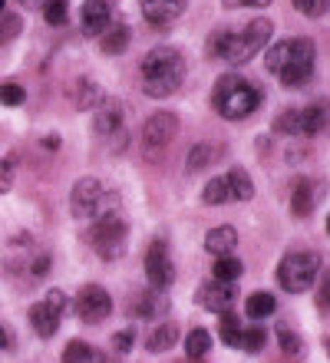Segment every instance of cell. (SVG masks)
<instances>
[{
    "instance_id": "obj_5",
    "label": "cell",
    "mask_w": 330,
    "mask_h": 363,
    "mask_svg": "<svg viewBox=\"0 0 330 363\" xmlns=\"http://www.w3.org/2000/svg\"><path fill=\"white\" fill-rule=\"evenodd\" d=\"M317 271H321V255H314V251H291L277 264V284L287 294H304L317 281Z\"/></svg>"
},
{
    "instance_id": "obj_11",
    "label": "cell",
    "mask_w": 330,
    "mask_h": 363,
    "mask_svg": "<svg viewBox=\"0 0 330 363\" xmlns=\"http://www.w3.org/2000/svg\"><path fill=\"white\" fill-rule=\"evenodd\" d=\"M195 301L202 311H211V314H225L235 304V284H225V281H205V284L195 291Z\"/></svg>"
},
{
    "instance_id": "obj_34",
    "label": "cell",
    "mask_w": 330,
    "mask_h": 363,
    "mask_svg": "<svg viewBox=\"0 0 330 363\" xmlns=\"http://www.w3.org/2000/svg\"><path fill=\"white\" fill-rule=\"evenodd\" d=\"M274 133H301V109H284V113H277V119H274Z\"/></svg>"
},
{
    "instance_id": "obj_3",
    "label": "cell",
    "mask_w": 330,
    "mask_h": 363,
    "mask_svg": "<svg viewBox=\"0 0 330 363\" xmlns=\"http://www.w3.org/2000/svg\"><path fill=\"white\" fill-rule=\"evenodd\" d=\"M271 33H274V23L268 17H255L241 33L228 30L225 47H221V60H225L228 67H245L248 60H255L271 43Z\"/></svg>"
},
{
    "instance_id": "obj_39",
    "label": "cell",
    "mask_w": 330,
    "mask_h": 363,
    "mask_svg": "<svg viewBox=\"0 0 330 363\" xmlns=\"http://www.w3.org/2000/svg\"><path fill=\"white\" fill-rule=\"evenodd\" d=\"M113 347L119 354H129L132 347H136V330H119V334L113 337Z\"/></svg>"
},
{
    "instance_id": "obj_8",
    "label": "cell",
    "mask_w": 330,
    "mask_h": 363,
    "mask_svg": "<svg viewBox=\"0 0 330 363\" xmlns=\"http://www.w3.org/2000/svg\"><path fill=\"white\" fill-rule=\"evenodd\" d=\"M73 311L83 324H103L106 317L113 314V297L109 291L99 284H86L76 291V301H73Z\"/></svg>"
},
{
    "instance_id": "obj_27",
    "label": "cell",
    "mask_w": 330,
    "mask_h": 363,
    "mask_svg": "<svg viewBox=\"0 0 330 363\" xmlns=\"http://www.w3.org/2000/svg\"><path fill=\"white\" fill-rule=\"evenodd\" d=\"M208 350H211V334H208L205 327H195L192 334H185V354L192 360H202Z\"/></svg>"
},
{
    "instance_id": "obj_23",
    "label": "cell",
    "mask_w": 330,
    "mask_h": 363,
    "mask_svg": "<svg viewBox=\"0 0 330 363\" xmlns=\"http://www.w3.org/2000/svg\"><path fill=\"white\" fill-rule=\"evenodd\" d=\"M179 344V324H159L155 330L149 334V340H145V350L149 354H165L169 347H175Z\"/></svg>"
},
{
    "instance_id": "obj_48",
    "label": "cell",
    "mask_w": 330,
    "mask_h": 363,
    "mask_svg": "<svg viewBox=\"0 0 330 363\" xmlns=\"http://www.w3.org/2000/svg\"><path fill=\"white\" fill-rule=\"evenodd\" d=\"M327 235H330V215H327Z\"/></svg>"
},
{
    "instance_id": "obj_18",
    "label": "cell",
    "mask_w": 330,
    "mask_h": 363,
    "mask_svg": "<svg viewBox=\"0 0 330 363\" xmlns=\"http://www.w3.org/2000/svg\"><path fill=\"white\" fill-rule=\"evenodd\" d=\"M30 324H33V330H37L43 340H50V337L60 330V314L47 304V301H40V304L30 307Z\"/></svg>"
},
{
    "instance_id": "obj_45",
    "label": "cell",
    "mask_w": 330,
    "mask_h": 363,
    "mask_svg": "<svg viewBox=\"0 0 330 363\" xmlns=\"http://www.w3.org/2000/svg\"><path fill=\"white\" fill-rule=\"evenodd\" d=\"M43 145H47V149H57V145H60V135H47V139H43Z\"/></svg>"
},
{
    "instance_id": "obj_22",
    "label": "cell",
    "mask_w": 330,
    "mask_h": 363,
    "mask_svg": "<svg viewBox=\"0 0 330 363\" xmlns=\"http://www.w3.org/2000/svg\"><path fill=\"white\" fill-rule=\"evenodd\" d=\"M63 363H106V354L86 340H70L63 350Z\"/></svg>"
},
{
    "instance_id": "obj_33",
    "label": "cell",
    "mask_w": 330,
    "mask_h": 363,
    "mask_svg": "<svg viewBox=\"0 0 330 363\" xmlns=\"http://www.w3.org/2000/svg\"><path fill=\"white\" fill-rule=\"evenodd\" d=\"M284 60H287V40L271 43V47H268V53H264V69L277 77V73H281V67H284Z\"/></svg>"
},
{
    "instance_id": "obj_50",
    "label": "cell",
    "mask_w": 330,
    "mask_h": 363,
    "mask_svg": "<svg viewBox=\"0 0 330 363\" xmlns=\"http://www.w3.org/2000/svg\"><path fill=\"white\" fill-rule=\"evenodd\" d=\"M0 10H4V0H0Z\"/></svg>"
},
{
    "instance_id": "obj_20",
    "label": "cell",
    "mask_w": 330,
    "mask_h": 363,
    "mask_svg": "<svg viewBox=\"0 0 330 363\" xmlns=\"http://www.w3.org/2000/svg\"><path fill=\"white\" fill-rule=\"evenodd\" d=\"M106 103V89L96 86L93 79H79L73 86V106L76 109H99Z\"/></svg>"
},
{
    "instance_id": "obj_10",
    "label": "cell",
    "mask_w": 330,
    "mask_h": 363,
    "mask_svg": "<svg viewBox=\"0 0 330 363\" xmlns=\"http://www.w3.org/2000/svg\"><path fill=\"white\" fill-rule=\"evenodd\" d=\"M175 133H179V116L175 113H155L145 119V125H142V145L149 149V152H155V149H165V145L175 139Z\"/></svg>"
},
{
    "instance_id": "obj_4",
    "label": "cell",
    "mask_w": 330,
    "mask_h": 363,
    "mask_svg": "<svg viewBox=\"0 0 330 363\" xmlns=\"http://www.w3.org/2000/svg\"><path fill=\"white\" fill-rule=\"evenodd\" d=\"M70 211H73V218H106V215L119 211V195L106 189L99 179H79L70 195Z\"/></svg>"
},
{
    "instance_id": "obj_46",
    "label": "cell",
    "mask_w": 330,
    "mask_h": 363,
    "mask_svg": "<svg viewBox=\"0 0 330 363\" xmlns=\"http://www.w3.org/2000/svg\"><path fill=\"white\" fill-rule=\"evenodd\" d=\"M10 344V337H7V330H4V327H0V350H4V347Z\"/></svg>"
},
{
    "instance_id": "obj_12",
    "label": "cell",
    "mask_w": 330,
    "mask_h": 363,
    "mask_svg": "<svg viewBox=\"0 0 330 363\" xmlns=\"http://www.w3.org/2000/svg\"><path fill=\"white\" fill-rule=\"evenodd\" d=\"M79 27L86 37H103L113 27V4L109 0H86L79 7Z\"/></svg>"
},
{
    "instance_id": "obj_47",
    "label": "cell",
    "mask_w": 330,
    "mask_h": 363,
    "mask_svg": "<svg viewBox=\"0 0 330 363\" xmlns=\"http://www.w3.org/2000/svg\"><path fill=\"white\" fill-rule=\"evenodd\" d=\"M20 4H27V7H40V4H47V0H20Z\"/></svg>"
},
{
    "instance_id": "obj_51",
    "label": "cell",
    "mask_w": 330,
    "mask_h": 363,
    "mask_svg": "<svg viewBox=\"0 0 330 363\" xmlns=\"http://www.w3.org/2000/svg\"><path fill=\"white\" fill-rule=\"evenodd\" d=\"M192 363H195V360H192Z\"/></svg>"
},
{
    "instance_id": "obj_36",
    "label": "cell",
    "mask_w": 330,
    "mask_h": 363,
    "mask_svg": "<svg viewBox=\"0 0 330 363\" xmlns=\"http://www.w3.org/2000/svg\"><path fill=\"white\" fill-rule=\"evenodd\" d=\"M20 30H23V20L17 13H7V10H0V43H10V40L17 37Z\"/></svg>"
},
{
    "instance_id": "obj_21",
    "label": "cell",
    "mask_w": 330,
    "mask_h": 363,
    "mask_svg": "<svg viewBox=\"0 0 330 363\" xmlns=\"http://www.w3.org/2000/svg\"><path fill=\"white\" fill-rule=\"evenodd\" d=\"M225 185H228V201H251L255 195V182L245 169H231L225 175Z\"/></svg>"
},
{
    "instance_id": "obj_15",
    "label": "cell",
    "mask_w": 330,
    "mask_h": 363,
    "mask_svg": "<svg viewBox=\"0 0 330 363\" xmlns=\"http://www.w3.org/2000/svg\"><path fill=\"white\" fill-rule=\"evenodd\" d=\"M314 205H317V189H314L311 179H297L291 189V215H297V218H307L314 211Z\"/></svg>"
},
{
    "instance_id": "obj_35",
    "label": "cell",
    "mask_w": 330,
    "mask_h": 363,
    "mask_svg": "<svg viewBox=\"0 0 330 363\" xmlns=\"http://www.w3.org/2000/svg\"><path fill=\"white\" fill-rule=\"evenodd\" d=\"M43 17H47L50 27H63L66 17H70V7H66V0H47V4H43Z\"/></svg>"
},
{
    "instance_id": "obj_38",
    "label": "cell",
    "mask_w": 330,
    "mask_h": 363,
    "mask_svg": "<svg viewBox=\"0 0 330 363\" xmlns=\"http://www.w3.org/2000/svg\"><path fill=\"white\" fill-rule=\"evenodd\" d=\"M23 86H17V83H4V86H0V103L4 106H20L23 103Z\"/></svg>"
},
{
    "instance_id": "obj_29",
    "label": "cell",
    "mask_w": 330,
    "mask_h": 363,
    "mask_svg": "<svg viewBox=\"0 0 330 363\" xmlns=\"http://www.w3.org/2000/svg\"><path fill=\"white\" fill-rule=\"evenodd\" d=\"M99 47H103V53H109V57L123 53V50L129 47V27H123V23H119V27H109L103 33V43H99Z\"/></svg>"
},
{
    "instance_id": "obj_1",
    "label": "cell",
    "mask_w": 330,
    "mask_h": 363,
    "mask_svg": "<svg viewBox=\"0 0 330 363\" xmlns=\"http://www.w3.org/2000/svg\"><path fill=\"white\" fill-rule=\"evenodd\" d=\"M139 69H142V89H145V96L162 99V96H172L182 86V79H185V57L172 47H155L142 57Z\"/></svg>"
},
{
    "instance_id": "obj_40",
    "label": "cell",
    "mask_w": 330,
    "mask_h": 363,
    "mask_svg": "<svg viewBox=\"0 0 330 363\" xmlns=\"http://www.w3.org/2000/svg\"><path fill=\"white\" fill-rule=\"evenodd\" d=\"M317 307H321L324 314H330V271L324 274L321 284H317Z\"/></svg>"
},
{
    "instance_id": "obj_17",
    "label": "cell",
    "mask_w": 330,
    "mask_h": 363,
    "mask_svg": "<svg viewBox=\"0 0 330 363\" xmlns=\"http://www.w3.org/2000/svg\"><path fill=\"white\" fill-rule=\"evenodd\" d=\"M238 248V231L231 225H218L205 235V251L208 255H218V258H225L231 251Z\"/></svg>"
},
{
    "instance_id": "obj_28",
    "label": "cell",
    "mask_w": 330,
    "mask_h": 363,
    "mask_svg": "<svg viewBox=\"0 0 330 363\" xmlns=\"http://www.w3.org/2000/svg\"><path fill=\"white\" fill-rule=\"evenodd\" d=\"M221 320H218V334H221V344L228 347H238V340H241V320H238L235 311H225V314H218Z\"/></svg>"
},
{
    "instance_id": "obj_2",
    "label": "cell",
    "mask_w": 330,
    "mask_h": 363,
    "mask_svg": "<svg viewBox=\"0 0 330 363\" xmlns=\"http://www.w3.org/2000/svg\"><path fill=\"white\" fill-rule=\"evenodd\" d=\"M211 103L225 119H245L261 106V89L238 73H225V77H218Z\"/></svg>"
},
{
    "instance_id": "obj_42",
    "label": "cell",
    "mask_w": 330,
    "mask_h": 363,
    "mask_svg": "<svg viewBox=\"0 0 330 363\" xmlns=\"http://www.w3.org/2000/svg\"><path fill=\"white\" fill-rule=\"evenodd\" d=\"M10 185H13V165L7 159H0V195L10 191Z\"/></svg>"
},
{
    "instance_id": "obj_44",
    "label": "cell",
    "mask_w": 330,
    "mask_h": 363,
    "mask_svg": "<svg viewBox=\"0 0 330 363\" xmlns=\"http://www.w3.org/2000/svg\"><path fill=\"white\" fill-rule=\"evenodd\" d=\"M228 10H238V7H268L271 0H221Z\"/></svg>"
},
{
    "instance_id": "obj_16",
    "label": "cell",
    "mask_w": 330,
    "mask_h": 363,
    "mask_svg": "<svg viewBox=\"0 0 330 363\" xmlns=\"http://www.w3.org/2000/svg\"><path fill=\"white\" fill-rule=\"evenodd\" d=\"M165 297L162 291H142V294L129 297V317H159L165 311Z\"/></svg>"
},
{
    "instance_id": "obj_24",
    "label": "cell",
    "mask_w": 330,
    "mask_h": 363,
    "mask_svg": "<svg viewBox=\"0 0 330 363\" xmlns=\"http://www.w3.org/2000/svg\"><path fill=\"white\" fill-rule=\"evenodd\" d=\"M274 311H277V301H274V294H268V291H255V294H248V301H245V314L251 317V320L271 317Z\"/></svg>"
},
{
    "instance_id": "obj_6",
    "label": "cell",
    "mask_w": 330,
    "mask_h": 363,
    "mask_svg": "<svg viewBox=\"0 0 330 363\" xmlns=\"http://www.w3.org/2000/svg\"><path fill=\"white\" fill-rule=\"evenodd\" d=\"M126 238H129V228H126V218L119 211L106 215V218H96V225L86 231V241L99 251L103 261H116L126 251Z\"/></svg>"
},
{
    "instance_id": "obj_43",
    "label": "cell",
    "mask_w": 330,
    "mask_h": 363,
    "mask_svg": "<svg viewBox=\"0 0 330 363\" xmlns=\"http://www.w3.org/2000/svg\"><path fill=\"white\" fill-rule=\"evenodd\" d=\"M47 304L53 307V311H57L60 317H63V311H66V294H63V291H57V287H53V291H50V294H47Z\"/></svg>"
},
{
    "instance_id": "obj_37",
    "label": "cell",
    "mask_w": 330,
    "mask_h": 363,
    "mask_svg": "<svg viewBox=\"0 0 330 363\" xmlns=\"http://www.w3.org/2000/svg\"><path fill=\"white\" fill-rule=\"evenodd\" d=\"M291 4L301 10L304 17H324L330 10V0H291Z\"/></svg>"
},
{
    "instance_id": "obj_31",
    "label": "cell",
    "mask_w": 330,
    "mask_h": 363,
    "mask_svg": "<svg viewBox=\"0 0 330 363\" xmlns=\"http://www.w3.org/2000/svg\"><path fill=\"white\" fill-rule=\"evenodd\" d=\"M264 344H268L264 327H248V330H241V340H238V347H241V350H248V354H261Z\"/></svg>"
},
{
    "instance_id": "obj_25",
    "label": "cell",
    "mask_w": 330,
    "mask_h": 363,
    "mask_svg": "<svg viewBox=\"0 0 330 363\" xmlns=\"http://www.w3.org/2000/svg\"><path fill=\"white\" fill-rule=\"evenodd\" d=\"M221 159V145H211V143H198L195 149L189 152V159H185V165H189L192 172H198V169H205V165L218 162Z\"/></svg>"
},
{
    "instance_id": "obj_13",
    "label": "cell",
    "mask_w": 330,
    "mask_h": 363,
    "mask_svg": "<svg viewBox=\"0 0 330 363\" xmlns=\"http://www.w3.org/2000/svg\"><path fill=\"white\" fill-rule=\"evenodd\" d=\"M185 10V0H142V13L152 27H169L182 17Z\"/></svg>"
},
{
    "instance_id": "obj_19",
    "label": "cell",
    "mask_w": 330,
    "mask_h": 363,
    "mask_svg": "<svg viewBox=\"0 0 330 363\" xmlns=\"http://www.w3.org/2000/svg\"><path fill=\"white\" fill-rule=\"evenodd\" d=\"M330 123V103H311L307 109H301V133L304 135H317L324 133Z\"/></svg>"
},
{
    "instance_id": "obj_30",
    "label": "cell",
    "mask_w": 330,
    "mask_h": 363,
    "mask_svg": "<svg viewBox=\"0 0 330 363\" xmlns=\"http://www.w3.org/2000/svg\"><path fill=\"white\" fill-rule=\"evenodd\" d=\"M277 344H281V354L287 357V360H301L304 357V340L294 334L291 327H281V330H277Z\"/></svg>"
},
{
    "instance_id": "obj_7",
    "label": "cell",
    "mask_w": 330,
    "mask_h": 363,
    "mask_svg": "<svg viewBox=\"0 0 330 363\" xmlns=\"http://www.w3.org/2000/svg\"><path fill=\"white\" fill-rule=\"evenodd\" d=\"M311 77H314V43L307 37H291L287 40V60H284L277 79L287 89H297Z\"/></svg>"
},
{
    "instance_id": "obj_49",
    "label": "cell",
    "mask_w": 330,
    "mask_h": 363,
    "mask_svg": "<svg viewBox=\"0 0 330 363\" xmlns=\"http://www.w3.org/2000/svg\"><path fill=\"white\" fill-rule=\"evenodd\" d=\"M327 354H330V337H327Z\"/></svg>"
},
{
    "instance_id": "obj_26",
    "label": "cell",
    "mask_w": 330,
    "mask_h": 363,
    "mask_svg": "<svg viewBox=\"0 0 330 363\" xmlns=\"http://www.w3.org/2000/svg\"><path fill=\"white\" fill-rule=\"evenodd\" d=\"M211 274H215V281L235 284L238 277L245 274V264H241L235 255H225V258H215V264H211Z\"/></svg>"
},
{
    "instance_id": "obj_32",
    "label": "cell",
    "mask_w": 330,
    "mask_h": 363,
    "mask_svg": "<svg viewBox=\"0 0 330 363\" xmlns=\"http://www.w3.org/2000/svg\"><path fill=\"white\" fill-rule=\"evenodd\" d=\"M202 199H205V205H228V185H225V175H218V179H211L202 189Z\"/></svg>"
},
{
    "instance_id": "obj_9",
    "label": "cell",
    "mask_w": 330,
    "mask_h": 363,
    "mask_svg": "<svg viewBox=\"0 0 330 363\" xmlns=\"http://www.w3.org/2000/svg\"><path fill=\"white\" fill-rule=\"evenodd\" d=\"M145 277H149L152 291H165L175 281V264L169 258V245L165 241H152L149 251H145Z\"/></svg>"
},
{
    "instance_id": "obj_14",
    "label": "cell",
    "mask_w": 330,
    "mask_h": 363,
    "mask_svg": "<svg viewBox=\"0 0 330 363\" xmlns=\"http://www.w3.org/2000/svg\"><path fill=\"white\" fill-rule=\"evenodd\" d=\"M93 129H96L99 135H106V139H109L113 133H123V106L116 103V99H109V96H106V103L99 106V109H96V123H93Z\"/></svg>"
},
{
    "instance_id": "obj_41",
    "label": "cell",
    "mask_w": 330,
    "mask_h": 363,
    "mask_svg": "<svg viewBox=\"0 0 330 363\" xmlns=\"http://www.w3.org/2000/svg\"><path fill=\"white\" fill-rule=\"evenodd\" d=\"M225 37H228V30H215V33L208 37V57H221V47H225Z\"/></svg>"
}]
</instances>
